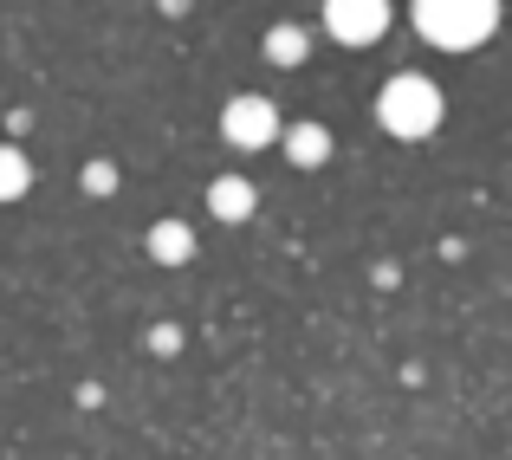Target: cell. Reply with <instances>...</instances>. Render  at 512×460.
<instances>
[{"label": "cell", "instance_id": "obj_1", "mask_svg": "<svg viewBox=\"0 0 512 460\" xmlns=\"http://www.w3.org/2000/svg\"><path fill=\"white\" fill-rule=\"evenodd\" d=\"M441 117H448V98H441V85H428L422 72H402V78H389V85L376 91V124H383L389 137H402V143L435 137Z\"/></svg>", "mask_w": 512, "mask_h": 460}, {"label": "cell", "instance_id": "obj_2", "mask_svg": "<svg viewBox=\"0 0 512 460\" xmlns=\"http://www.w3.org/2000/svg\"><path fill=\"white\" fill-rule=\"evenodd\" d=\"M415 33L441 52H474L500 26V0H415Z\"/></svg>", "mask_w": 512, "mask_h": 460}, {"label": "cell", "instance_id": "obj_3", "mask_svg": "<svg viewBox=\"0 0 512 460\" xmlns=\"http://www.w3.org/2000/svg\"><path fill=\"white\" fill-rule=\"evenodd\" d=\"M221 137L234 143V150H266V143H279V111L260 98V91H240V98H227V111H221Z\"/></svg>", "mask_w": 512, "mask_h": 460}, {"label": "cell", "instance_id": "obj_4", "mask_svg": "<svg viewBox=\"0 0 512 460\" xmlns=\"http://www.w3.org/2000/svg\"><path fill=\"white\" fill-rule=\"evenodd\" d=\"M325 33L338 46H376L389 33V0H325Z\"/></svg>", "mask_w": 512, "mask_h": 460}, {"label": "cell", "instance_id": "obj_5", "mask_svg": "<svg viewBox=\"0 0 512 460\" xmlns=\"http://www.w3.org/2000/svg\"><path fill=\"white\" fill-rule=\"evenodd\" d=\"M253 208H260V195H253L247 175H221V182L208 188V214H214L221 227H247Z\"/></svg>", "mask_w": 512, "mask_h": 460}, {"label": "cell", "instance_id": "obj_6", "mask_svg": "<svg viewBox=\"0 0 512 460\" xmlns=\"http://www.w3.org/2000/svg\"><path fill=\"white\" fill-rule=\"evenodd\" d=\"M279 137H286V162H292V169H325V162H331V130L325 124H286Z\"/></svg>", "mask_w": 512, "mask_h": 460}, {"label": "cell", "instance_id": "obj_7", "mask_svg": "<svg viewBox=\"0 0 512 460\" xmlns=\"http://www.w3.org/2000/svg\"><path fill=\"white\" fill-rule=\"evenodd\" d=\"M150 260H163V266H188V260H195V227L175 221V214H169V221H156V227H150Z\"/></svg>", "mask_w": 512, "mask_h": 460}, {"label": "cell", "instance_id": "obj_8", "mask_svg": "<svg viewBox=\"0 0 512 460\" xmlns=\"http://www.w3.org/2000/svg\"><path fill=\"white\" fill-rule=\"evenodd\" d=\"M305 52H312V33L305 26H273L266 33V65H279V72H292V65H305Z\"/></svg>", "mask_w": 512, "mask_h": 460}, {"label": "cell", "instance_id": "obj_9", "mask_svg": "<svg viewBox=\"0 0 512 460\" xmlns=\"http://www.w3.org/2000/svg\"><path fill=\"white\" fill-rule=\"evenodd\" d=\"M26 188H33V162L20 143H0V201H20Z\"/></svg>", "mask_w": 512, "mask_h": 460}, {"label": "cell", "instance_id": "obj_10", "mask_svg": "<svg viewBox=\"0 0 512 460\" xmlns=\"http://www.w3.org/2000/svg\"><path fill=\"white\" fill-rule=\"evenodd\" d=\"M85 188H91V195H117V162H85Z\"/></svg>", "mask_w": 512, "mask_h": 460}, {"label": "cell", "instance_id": "obj_11", "mask_svg": "<svg viewBox=\"0 0 512 460\" xmlns=\"http://www.w3.org/2000/svg\"><path fill=\"white\" fill-rule=\"evenodd\" d=\"M150 350H156V357L182 350V331H175V324H150Z\"/></svg>", "mask_w": 512, "mask_h": 460}, {"label": "cell", "instance_id": "obj_12", "mask_svg": "<svg viewBox=\"0 0 512 460\" xmlns=\"http://www.w3.org/2000/svg\"><path fill=\"white\" fill-rule=\"evenodd\" d=\"M188 7V0H163V13H182Z\"/></svg>", "mask_w": 512, "mask_h": 460}]
</instances>
